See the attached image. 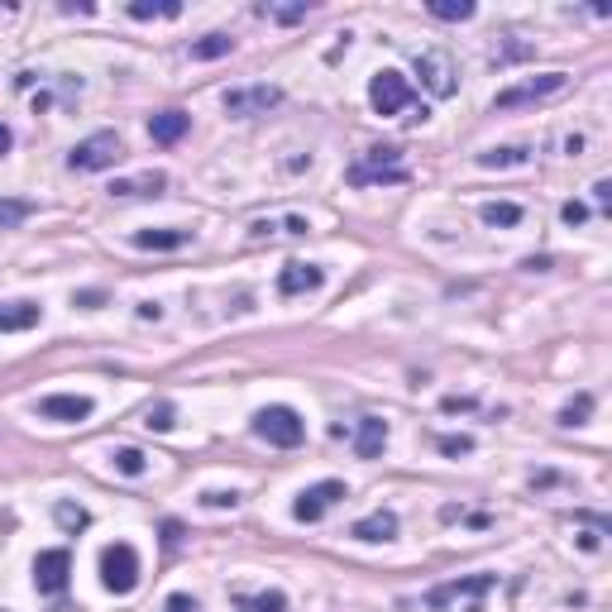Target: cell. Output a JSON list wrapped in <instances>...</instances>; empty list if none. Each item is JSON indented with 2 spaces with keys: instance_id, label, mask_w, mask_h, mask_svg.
<instances>
[{
  "instance_id": "cell-1",
  "label": "cell",
  "mask_w": 612,
  "mask_h": 612,
  "mask_svg": "<svg viewBox=\"0 0 612 612\" xmlns=\"http://www.w3.org/2000/svg\"><path fill=\"white\" fill-rule=\"evenodd\" d=\"M498 589V574H459L450 584H436L426 593V608L436 612H483V598Z\"/></svg>"
},
{
  "instance_id": "cell-2",
  "label": "cell",
  "mask_w": 612,
  "mask_h": 612,
  "mask_svg": "<svg viewBox=\"0 0 612 612\" xmlns=\"http://www.w3.org/2000/svg\"><path fill=\"white\" fill-rule=\"evenodd\" d=\"M569 77L565 72H541V77H526V82H512L493 96V110H522V106H541L550 96H565Z\"/></svg>"
},
{
  "instance_id": "cell-3",
  "label": "cell",
  "mask_w": 612,
  "mask_h": 612,
  "mask_svg": "<svg viewBox=\"0 0 612 612\" xmlns=\"http://www.w3.org/2000/svg\"><path fill=\"white\" fill-rule=\"evenodd\" d=\"M139 550L130 546V541H115V546L101 550V584H106V593H115V598H125V593L139 589Z\"/></svg>"
},
{
  "instance_id": "cell-4",
  "label": "cell",
  "mask_w": 612,
  "mask_h": 612,
  "mask_svg": "<svg viewBox=\"0 0 612 612\" xmlns=\"http://www.w3.org/2000/svg\"><path fill=\"white\" fill-rule=\"evenodd\" d=\"M120 158H125V144H120V134H115V130H101V134L82 139L77 149L67 153V168H72V173H106V168H115Z\"/></svg>"
},
{
  "instance_id": "cell-5",
  "label": "cell",
  "mask_w": 612,
  "mask_h": 612,
  "mask_svg": "<svg viewBox=\"0 0 612 612\" xmlns=\"http://www.w3.org/2000/svg\"><path fill=\"white\" fill-rule=\"evenodd\" d=\"M254 436L268 440V445H278V450H297L306 440V421L292 407H263L254 416Z\"/></svg>"
},
{
  "instance_id": "cell-6",
  "label": "cell",
  "mask_w": 612,
  "mask_h": 612,
  "mask_svg": "<svg viewBox=\"0 0 612 612\" xmlns=\"http://www.w3.org/2000/svg\"><path fill=\"white\" fill-rule=\"evenodd\" d=\"M350 182H354V187H369V182H407V163H402V149H397V144L369 149L350 168Z\"/></svg>"
},
{
  "instance_id": "cell-7",
  "label": "cell",
  "mask_w": 612,
  "mask_h": 612,
  "mask_svg": "<svg viewBox=\"0 0 612 612\" xmlns=\"http://www.w3.org/2000/svg\"><path fill=\"white\" fill-rule=\"evenodd\" d=\"M345 498H350V488H345L340 479H321V483H311V488H302V493H297L292 517H297V522H306V526H316L330 507H340Z\"/></svg>"
},
{
  "instance_id": "cell-8",
  "label": "cell",
  "mask_w": 612,
  "mask_h": 612,
  "mask_svg": "<svg viewBox=\"0 0 612 612\" xmlns=\"http://www.w3.org/2000/svg\"><path fill=\"white\" fill-rule=\"evenodd\" d=\"M278 106H283V91L268 87V82L225 91V115H235V120H254V115H268V110H278Z\"/></svg>"
},
{
  "instance_id": "cell-9",
  "label": "cell",
  "mask_w": 612,
  "mask_h": 612,
  "mask_svg": "<svg viewBox=\"0 0 612 612\" xmlns=\"http://www.w3.org/2000/svg\"><path fill=\"white\" fill-rule=\"evenodd\" d=\"M369 106L378 115H402V110L412 106V82L402 72H393V67H383L369 82Z\"/></svg>"
},
{
  "instance_id": "cell-10",
  "label": "cell",
  "mask_w": 612,
  "mask_h": 612,
  "mask_svg": "<svg viewBox=\"0 0 612 612\" xmlns=\"http://www.w3.org/2000/svg\"><path fill=\"white\" fill-rule=\"evenodd\" d=\"M67 579H72V555L67 550H39V560H34V589L44 593V598H63Z\"/></svg>"
},
{
  "instance_id": "cell-11",
  "label": "cell",
  "mask_w": 612,
  "mask_h": 612,
  "mask_svg": "<svg viewBox=\"0 0 612 612\" xmlns=\"http://www.w3.org/2000/svg\"><path fill=\"white\" fill-rule=\"evenodd\" d=\"M416 77H421V87L431 91V96H455V63H450V53H440V48H426V53H416Z\"/></svg>"
},
{
  "instance_id": "cell-12",
  "label": "cell",
  "mask_w": 612,
  "mask_h": 612,
  "mask_svg": "<svg viewBox=\"0 0 612 612\" xmlns=\"http://www.w3.org/2000/svg\"><path fill=\"white\" fill-rule=\"evenodd\" d=\"M96 412V402L82 393H48L39 397V416L44 421H67V426H77V421H87Z\"/></svg>"
},
{
  "instance_id": "cell-13",
  "label": "cell",
  "mask_w": 612,
  "mask_h": 612,
  "mask_svg": "<svg viewBox=\"0 0 612 612\" xmlns=\"http://www.w3.org/2000/svg\"><path fill=\"white\" fill-rule=\"evenodd\" d=\"M321 283H326V268H321V263L292 259L278 268V292H283V297H306V292H316Z\"/></svg>"
},
{
  "instance_id": "cell-14",
  "label": "cell",
  "mask_w": 612,
  "mask_h": 612,
  "mask_svg": "<svg viewBox=\"0 0 612 612\" xmlns=\"http://www.w3.org/2000/svg\"><path fill=\"white\" fill-rule=\"evenodd\" d=\"M354 541H364V546H383V541H393L397 536V512H388V507H378V512H369V517H359V522L350 526Z\"/></svg>"
},
{
  "instance_id": "cell-15",
  "label": "cell",
  "mask_w": 612,
  "mask_h": 612,
  "mask_svg": "<svg viewBox=\"0 0 612 612\" xmlns=\"http://www.w3.org/2000/svg\"><path fill=\"white\" fill-rule=\"evenodd\" d=\"M383 445H388V421H383V416H364L359 431H354V455L378 459L383 455Z\"/></svg>"
},
{
  "instance_id": "cell-16",
  "label": "cell",
  "mask_w": 612,
  "mask_h": 612,
  "mask_svg": "<svg viewBox=\"0 0 612 612\" xmlns=\"http://www.w3.org/2000/svg\"><path fill=\"white\" fill-rule=\"evenodd\" d=\"M39 316H44V306L39 302H0V330H5V335L34 330L39 326Z\"/></svg>"
},
{
  "instance_id": "cell-17",
  "label": "cell",
  "mask_w": 612,
  "mask_h": 612,
  "mask_svg": "<svg viewBox=\"0 0 612 612\" xmlns=\"http://www.w3.org/2000/svg\"><path fill=\"white\" fill-rule=\"evenodd\" d=\"M163 187H168V177L149 168V173H139V177H120L110 187V197H163Z\"/></svg>"
},
{
  "instance_id": "cell-18",
  "label": "cell",
  "mask_w": 612,
  "mask_h": 612,
  "mask_svg": "<svg viewBox=\"0 0 612 612\" xmlns=\"http://www.w3.org/2000/svg\"><path fill=\"white\" fill-rule=\"evenodd\" d=\"M134 244H139V249H153V254H163V249H182V244H192V230H177V225H163V230H134Z\"/></svg>"
},
{
  "instance_id": "cell-19",
  "label": "cell",
  "mask_w": 612,
  "mask_h": 612,
  "mask_svg": "<svg viewBox=\"0 0 612 612\" xmlns=\"http://www.w3.org/2000/svg\"><path fill=\"white\" fill-rule=\"evenodd\" d=\"M187 130H192V115H182V110H163V115H153L149 120L153 144H177Z\"/></svg>"
},
{
  "instance_id": "cell-20",
  "label": "cell",
  "mask_w": 612,
  "mask_h": 612,
  "mask_svg": "<svg viewBox=\"0 0 612 612\" xmlns=\"http://www.w3.org/2000/svg\"><path fill=\"white\" fill-rule=\"evenodd\" d=\"M235 608H240V612H287V593H278V589L235 593Z\"/></svg>"
},
{
  "instance_id": "cell-21",
  "label": "cell",
  "mask_w": 612,
  "mask_h": 612,
  "mask_svg": "<svg viewBox=\"0 0 612 612\" xmlns=\"http://www.w3.org/2000/svg\"><path fill=\"white\" fill-rule=\"evenodd\" d=\"M531 163V149H522V144H507V149H488V153H479V168H526Z\"/></svg>"
},
{
  "instance_id": "cell-22",
  "label": "cell",
  "mask_w": 612,
  "mask_h": 612,
  "mask_svg": "<svg viewBox=\"0 0 612 612\" xmlns=\"http://www.w3.org/2000/svg\"><path fill=\"white\" fill-rule=\"evenodd\" d=\"M479 216H483V225H493V230H512V225H522L526 211L517 201H488Z\"/></svg>"
},
{
  "instance_id": "cell-23",
  "label": "cell",
  "mask_w": 612,
  "mask_h": 612,
  "mask_svg": "<svg viewBox=\"0 0 612 612\" xmlns=\"http://www.w3.org/2000/svg\"><path fill=\"white\" fill-rule=\"evenodd\" d=\"M230 53H235V39H230V34H206V39L192 44V58H197V63H216V58H230Z\"/></svg>"
},
{
  "instance_id": "cell-24",
  "label": "cell",
  "mask_w": 612,
  "mask_h": 612,
  "mask_svg": "<svg viewBox=\"0 0 612 612\" xmlns=\"http://www.w3.org/2000/svg\"><path fill=\"white\" fill-rule=\"evenodd\" d=\"M110 464H115L125 479H144V474H149V455H144V450H134V445H120V450L110 455Z\"/></svg>"
},
{
  "instance_id": "cell-25",
  "label": "cell",
  "mask_w": 612,
  "mask_h": 612,
  "mask_svg": "<svg viewBox=\"0 0 612 612\" xmlns=\"http://www.w3.org/2000/svg\"><path fill=\"white\" fill-rule=\"evenodd\" d=\"M29 216H34V201H24V197H0V230H15V225H24Z\"/></svg>"
},
{
  "instance_id": "cell-26",
  "label": "cell",
  "mask_w": 612,
  "mask_h": 612,
  "mask_svg": "<svg viewBox=\"0 0 612 612\" xmlns=\"http://www.w3.org/2000/svg\"><path fill=\"white\" fill-rule=\"evenodd\" d=\"M436 20H450V24H459V20H474V5L469 0H431L426 5Z\"/></svg>"
},
{
  "instance_id": "cell-27",
  "label": "cell",
  "mask_w": 612,
  "mask_h": 612,
  "mask_svg": "<svg viewBox=\"0 0 612 612\" xmlns=\"http://www.w3.org/2000/svg\"><path fill=\"white\" fill-rule=\"evenodd\" d=\"M130 15H134V20H177V15H182V5H177V0H168V5H149V0H134Z\"/></svg>"
},
{
  "instance_id": "cell-28",
  "label": "cell",
  "mask_w": 612,
  "mask_h": 612,
  "mask_svg": "<svg viewBox=\"0 0 612 612\" xmlns=\"http://www.w3.org/2000/svg\"><path fill=\"white\" fill-rule=\"evenodd\" d=\"M53 517H58V526H63V531H87V507H72V503H58L53 507Z\"/></svg>"
},
{
  "instance_id": "cell-29",
  "label": "cell",
  "mask_w": 612,
  "mask_h": 612,
  "mask_svg": "<svg viewBox=\"0 0 612 612\" xmlns=\"http://www.w3.org/2000/svg\"><path fill=\"white\" fill-rule=\"evenodd\" d=\"M589 412H593V393H579L565 412H560V426H584V421H589Z\"/></svg>"
},
{
  "instance_id": "cell-30",
  "label": "cell",
  "mask_w": 612,
  "mask_h": 612,
  "mask_svg": "<svg viewBox=\"0 0 612 612\" xmlns=\"http://www.w3.org/2000/svg\"><path fill=\"white\" fill-rule=\"evenodd\" d=\"M201 507H211V512H225V507H230V512H235V507H240V493H235V488H211V493H201Z\"/></svg>"
},
{
  "instance_id": "cell-31",
  "label": "cell",
  "mask_w": 612,
  "mask_h": 612,
  "mask_svg": "<svg viewBox=\"0 0 612 612\" xmlns=\"http://www.w3.org/2000/svg\"><path fill=\"white\" fill-rule=\"evenodd\" d=\"M144 426H149V431H173V402L149 407V412H144Z\"/></svg>"
},
{
  "instance_id": "cell-32",
  "label": "cell",
  "mask_w": 612,
  "mask_h": 612,
  "mask_svg": "<svg viewBox=\"0 0 612 612\" xmlns=\"http://www.w3.org/2000/svg\"><path fill=\"white\" fill-rule=\"evenodd\" d=\"M263 15H273L278 24H297L311 15V5H283V10H263Z\"/></svg>"
},
{
  "instance_id": "cell-33",
  "label": "cell",
  "mask_w": 612,
  "mask_h": 612,
  "mask_svg": "<svg viewBox=\"0 0 612 612\" xmlns=\"http://www.w3.org/2000/svg\"><path fill=\"white\" fill-rule=\"evenodd\" d=\"M469 450H474L469 436H440V455H469Z\"/></svg>"
},
{
  "instance_id": "cell-34",
  "label": "cell",
  "mask_w": 612,
  "mask_h": 612,
  "mask_svg": "<svg viewBox=\"0 0 612 612\" xmlns=\"http://www.w3.org/2000/svg\"><path fill=\"white\" fill-rule=\"evenodd\" d=\"M560 220H565V225H584V220H589V206H584V201H565V206H560Z\"/></svg>"
},
{
  "instance_id": "cell-35",
  "label": "cell",
  "mask_w": 612,
  "mask_h": 612,
  "mask_svg": "<svg viewBox=\"0 0 612 612\" xmlns=\"http://www.w3.org/2000/svg\"><path fill=\"white\" fill-rule=\"evenodd\" d=\"M163 612H197V598H192V593H173V598L163 603Z\"/></svg>"
},
{
  "instance_id": "cell-36",
  "label": "cell",
  "mask_w": 612,
  "mask_h": 612,
  "mask_svg": "<svg viewBox=\"0 0 612 612\" xmlns=\"http://www.w3.org/2000/svg\"><path fill=\"white\" fill-rule=\"evenodd\" d=\"M139 316H144V321H158V316H163V306H158V302H144V306H139Z\"/></svg>"
},
{
  "instance_id": "cell-37",
  "label": "cell",
  "mask_w": 612,
  "mask_h": 612,
  "mask_svg": "<svg viewBox=\"0 0 612 612\" xmlns=\"http://www.w3.org/2000/svg\"><path fill=\"white\" fill-rule=\"evenodd\" d=\"M10 144H15V134H10V130H5V125H0V158L10 153Z\"/></svg>"
}]
</instances>
